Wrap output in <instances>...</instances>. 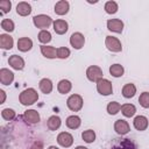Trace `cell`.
<instances>
[{"label": "cell", "instance_id": "obj_5", "mask_svg": "<svg viewBox=\"0 0 149 149\" xmlns=\"http://www.w3.org/2000/svg\"><path fill=\"white\" fill-rule=\"evenodd\" d=\"M97 91L98 93H100L101 95H109L113 93V86H112V83L108 80V79H100L98 83H97Z\"/></svg>", "mask_w": 149, "mask_h": 149}, {"label": "cell", "instance_id": "obj_8", "mask_svg": "<svg viewBox=\"0 0 149 149\" xmlns=\"http://www.w3.org/2000/svg\"><path fill=\"white\" fill-rule=\"evenodd\" d=\"M57 143L61 146V147H64V148H69L72 146L73 143V136L68 133V132H61L58 135H57Z\"/></svg>", "mask_w": 149, "mask_h": 149}, {"label": "cell", "instance_id": "obj_35", "mask_svg": "<svg viewBox=\"0 0 149 149\" xmlns=\"http://www.w3.org/2000/svg\"><path fill=\"white\" fill-rule=\"evenodd\" d=\"M139 102L143 108H149V92H142L139 97Z\"/></svg>", "mask_w": 149, "mask_h": 149}, {"label": "cell", "instance_id": "obj_2", "mask_svg": "<svg viewBox=\"0 0 149 149\" xmlns=\"http://www.w3.org/2000/svg\"><path fill=\"white\" fill-rule=\"evenodd\" d=\"M33 23L36 28H40L42 30H45V28H49L54 21L49 16V15H45V14H38V15H35L33 17Z\"/></svg>", "mask_w": 149, "mask_h": 149}, {"label": "cell", "instance_id": "obj_37", "mask_svg": "<svg viewBox=\"0 0 149 149\" xmlns=\"http://www.w3.org/2000/svg\"><path fill=\"white\" fill-rule=\"evenodd\" d=\"M12 8V2L9 0H1L0 1V9H1V13L2 14H6Z\"/></svg>", "mask_w": 149, "mask_h": 149}, {"label": "cell", "instance_id": "obj_29", "mask_svg": "<svg viewBox=\"0 0 149 149\" xmlns=\"http://www.w3.org/2000/svg\"><path fill=\"white\" fill-rule=\"evenodd\" d=\"M104 8H105V12L107 14H115L118 12V9H119V6H118V3L115 1H107L105 3Z\"/></svg>", "mask_w": 149, "mask_h": 149}, {"label": "cell", "instance_id": "obj_34", "mask_svg": "<svg viewBox=\"0 0 149 149\" xmlns=\"http://www.w3.org/2000/svg\"><path fill=\"white\" fill-rule=\"evenodd\" d=\"M1 28H2L3 30L8 31V33H12V31L14 30V28H15V24H14V22H13L12 20H9V19H3V20L1 21Z\"/></svg>", "mask_w": 149, "mask_h": 149}, {"label": "cell", "instance_id": "obj_3", "mask_svg": "<svg viewBox=\"0 0 149 149\" xmlns=\"http://www.w3.org/2000/svg\"><path fill=\"white\" fill-rule=\"evenodd\" d=\"M83 98L79 94H71L66 100V106L72 112H78L83 108Z\"/></svg>", "mask_w": 149, "mask_h": 149}, {"label": "cell", "instance_id": "obj_13", "mask_svg": "<svg viewBox=\"0 0 149 149\" xmlns=\"http://www.w3.org/2000/svg\"><path fill=\"white\" fill-rule=\"evenodd\" d=\"M8 64L14 69V70H22L24 68V59L21 56L17 55H12L8 58Z\"/></svg>", "mask_w": 149, "mask_h": 149}, {"label": "cell", "instance_id": "obj_12", "mask_svg": "<svg viewBox=\"0 0 149 149\" xmlns=\"http://www.w3.org/2000/svg\"><path fill=\"white\" fill-rule=\"evenodd\" d=\"M14 80V73L6 69V68H2L0 70V81L2 85H10Z\"/></svg>", "mask_w": 149, "mask_h": 149}, {"label": "cell", "instance_id": "obj_27", "mask_svg": "<svg viewBox=\"0 0 149 149\" xmlns=\"http://www.w3.org/2000/svg\"><path fill=\"white\" fill-rule=\"evenodd\" d=\"M123 72H125V69L121 64H113L109 66V73L111 76L115 77V78H119V77H122L123 76Z\"/></svg>", "mask_w": 149, "mask_h": 149}, {"label": "cell", "instance_id": "obj_19", "mask_svg": "<svg viewBox=\"0 0 149 149\" xmlns=\"http://www.w3.org/2000/svg\"><path fill=\"white\" fill-rule=\"evenodd\" d=\"M16 13L20 16H28L31 13V6L26 1H21L16 6Z\"/></svg>", "mask_w": 149, "mask_h": 149}, {"label": "cell", "instance_id": "obj_4", "mask_svg": "<svg viewBox=\"0 0 149 149\" xmlns=\"http://www.w3.org/2000/svg\"><path fill=\"white\" fill-rule=\"evenodd\" d=\"M102 70L97 66V65H91L86 69V77L90 81H93V83H98L100 79H102Z\"/></svg>", "mask_w": 149, "mask_h": 149}, {"label": "cell", "instance_id": "obj_9", "mask_svg": "<svg viewBox=\"0 0 149 149\" xmlns=\"http://www.w3.org/2000/svg\"><path fill=\"white\" fill-rule=\"evenodd\" d=\"M107 28L113 33L121 34L123 30V22L120 19H109L107 21Z\"/></svg>", "mask_w": 149, "mask_h": 149}, {"label": "cell", "instance_id": "obj_14", "mask_svg": "<svg viewBox=\"0 0 149 149\" xmlns=\"http://www.w3.org/2000/svg\"><path fill=\"white\" fill-rule=\"evenodd\" d=\"M52 27H54L55 33L58 34V35H63V34H65V33L68 31V29H69V24H68V22H66L65 20H62V19H58V20L54 21Z\"/></svg>", "mask_w": 149, "mask_h": 149}, {"label": "cell", "instance_id": "obj_15", "mask_svg": "<svg viewBox=\"0 0 149 149\" xmlns=\"http://www.w3.org/2000/svg\"><path fill=\"white\" fill-rule=\"evenodd\" d=\"M14 40L8 34H1L0 35V48L3 50H10L13 48Z\"/></svg>", "mask_w": 149, "mask_h": 149}, {"label": "cell", "instance_id": "obj_26", "mask_svg": "<svg viewBox=\"0 0 149 149\" xmlns=\"http://www.w3.org/2000/svg\"><path fill=\"white\" fill-rule=\"evenodd\" d=\"M120 111L123 114V116L132 118L136 113V107L133 104H123V105H121V109Z\"/></svg>", "mask_w": 149, "mask_h": 149}, {"label": "cell", "instance_id": "obj_17", "mask_svg": "<svg viewBox=\"0 0 149 149\" xmlns=\"http://www.w3.org/2000/svg\"><path fill=\"white\" fill-rule=\"evenodd\" d=\"M33 48V41L29 37H21L17 40V49L22 52H27Z\"/></svg>", "mask_w": 149, "mask_h": 149}, {"label": "cell", "instance_id": "obj_33", "mask_svg": "<svg viewBox=\"0 0 149 149\" xmlns=\"http://www.w3.org/2000/svg\"><path fill=\"white\" fill-rule=\"evenodd\" d=\"M120 109H121V105L118 101H111L107 105V112L111 115H115L116 113H119Z\"/></svg>", "mask_w": 149, "mask_h": 149}, {"label": "cell", "instance_id": "obj_32", "mask_svg": "<svg viewBox=\"0 0 149 149\" xmlns=\"http://www.w3.org/2000/svg\"><path fill=\"white\" fill-rule=\"evenodd\" d=\"M112 149H136V148H135V144L129 139H125L122 142H120L118 146L113 147Z\"/></svg>", "mask_w": 149, "mask_h": 149}, {"label": "cell", "instance_id": "obj_18", "mask_svg": "<svg viewBox=\"0 0 149 149\" xmlns=\"http://www.w3.org/2000/svg\"><path fill=\"white\" fill-rule=\"evenodd\" d=\"M70 9V5L66 0H61L55 5V13L57 15H65Z\"/></svg>", "mask_w": 149, "mask_h": 149}, {"label": "cell", "instance_id": "obj_23", "mask_svg": "<svg viewBox=\"0 0 149 149\" xmlns=\"http://www.w3.org/2000/svg\"><path fill=\"white\" fill-rule=\"evenodd\" d=\"M65 123H66V127L68 128H70V129H77V128L80 127L81 120H80V118L78 115H70V116H68Z\"/></svg>", "mask_w": 149, "mask_h": 149}, {"label": "cell", "instance_id": "obj_30", "mask_svg": "<svg viewBox=\"0 0 149 149\" xmlns=\"http://www.w3.org/2000/svg\"><path fill=\"white\" fill-rule=\"evenodd\" d=\"M38 41L43 44V45H45L47 43H49L50 41H51V34L45 29V30H41L40 33H38Z\"/></svg>", "mask_w": 149, "mask_h": 149}, {"label": "cell", "instance_id": "obj_7", "mask_svg": "<svg viewBox=\"0 0 149 149\" xmlns=\"http://www.w3.org/2000/svg\"><path fill=\"white\" fill-rule=\"evenodd\" d=\"M70 44L76 50L81 49L84 47V44H85V37H84V35L81 33H79V31L73 33L70 36Z\"/></svg>", "mask_w": 149, "mask_h": 149}, {"label": "cell", "instance_id": "obj_21", "mask_svg": "<svg viewBox=\"0 0 149 149\" xmlns=\"http://www.w3.org/2000/svg\"><path fill=\"white\" fill-rule=\"evenodd\" d=\"M38 87H40V90H41L42 93H44V94H49V93H51L54 85H52V81H51L49 78H43V79L40 80V83H38Z\"/></svg>", "mask_w": 149, "mask_h": 149}, {"label": "cell", "instance_id": "obj_25", "mask_svg": "<svg viewBox=\"0 0 149 149\" xmlns=\"http://www.w3.org/2000/svg\"><path fill=\"white\" fill-rule=\"evenodd\" d=\"M135 93H136V86L134 84H132V83H128L122 87V95L126 99L133 98L135 95Z\"/></svg>", "mask_w": 149, "mask_h": 149}, {"label": "cell", "instance_id": "obj_31", "mask_svg": "<svg viewBox=\"0 0 149 149\" xmlns=\"http://www.w3.org/2000/svg\"><path fill=\"white\" fill-rule=\"evenodd\" d=\"M1 116H2V119L6 120V121H12V120L16 116V113H15V111L12 109V108H3V109L1 111Z\"/></svg>", "mask_w": 149, "mask_h": 149}, {"label": "cell", "instance_id": "obj_6", "mask_svg": "<svg viewBox=\"0 0 149 149\" xmlns=\"http://www.w3.org/2000/svg\"><path fill=\"white\" fill-rule=\"evenodd\" d=\"M105 45L112 52H120L122 50L121 42L119 41V38L114 37V36H106V38H105Z\"/></svg>", "mask_w": 149, "mask_h": 149}, {"label": "cell", "instance_id": "obj_20", "mask_svg": "<svg viewBox=\"0 0 149 149\" xmlns=\"http://www.w3.org/2000/svg\"><path fill=\"white\" fill-rule=\"evenodd\" d=\"M23 116H24L26 121H28L29 123H37V122H40V120H41L38 112L35 111V109H27V111L24 112Z\"/></svg>", "mask_w": 149, "mask_h": 149}, {"label": "cell", "instance_id": "obj_41", "mask_svg": "<svg viewBox=\"0 0 149 149\" xmlns=\"http://www.w3.org/2000/svg\"><path fill=\"white\" fill-rule=\"evenodd\" d=\"M48 149H59V148H58V147H56V146H50Z\"/></svg>", "mask_w": 149, "mask_h": 149}, {"label": "cell", "instance_id": "obj_24", "mask_svg": "<svg viewBox=\"0 0 149 149\" xmlns=\"http://www.w3.org/2000/svg\"><path fill=\"white\" fill-rule=\"evenodd\" d=\"M61 125H62V120H61V118L59 116H57V115H51L49 119H48V121H47V126H48V128L50 129V130H57L59 127H61Z\"/></svg>", "mask_w": 149, "mask_h": 149}, {"label": "cell", "instance_id": "obj_1", "mask_svg": "<svg viewBox=\"0 0 149 149\" xmlns=\"http://www.w3.org/2000/svg\"><path fill=\"white\" fill-rule=\"evenodd\" d=\"M19 100L20 102L23 105V106H30L33 104H35L37 100H38V93L35 88L33 87H29V88H26L23 90L20 95H19Z\"/></svg>", "mask_w": 149, "mask_h": 149}, {"label": "cell", "instance_id": "obj_36", "mask_svg": "<svg viewBox=\"0 0 149 149\" xmlns=\"http://www.w3.org/2000/svg\"><path fill=\"white\" fill-rule=\"evenodd\" d=\"M70 56V49L66 47H59L57 48V58L65 59Z\"/></svg>", "mask_w": 149, "mask_h": 149}, {"label": "cell", "instance_id": "obj_40", "mask_svg": "<svg viewBox=\"0 0 149 149\" xmlns=\"http://www.w3.org/2000/svg\"><path fill=\"white\" fill-rule=\"evenodd\" d=\"M74 149H87L86 147H84V146H78V147H76Z\"/></svg>", "mask_w": 149, "mask_h": 149}, {"label": "cell", "instance_id": "obj_22", "mask_svg": "<svg viewBox=\"0 0 149 149\" xmlns=\"http://www.w3.org/2000/svg\"><path fill=\"white\" fill-rule=\"evenodd\" d=\"M72 88V84L70 80L68 79H62L59 80V83L57 84V91L61 93V94H66L71 91Z\"/></svg>", "mask_w": 149, "mask_h": 149}, {"label": "cell", "instance_id": "obj_16", "mask_svg": "<svg viewBox=\"0 0 149 149\" xmlns=\"http://www.w3.org/2000/svg\"><path fill=\"white\" fill-rule=\"evenodd\" d=\"M40 49H41V54L45 57V58H49V59H52V58H56L57 57V49L55 47H51V45H40Z\"/></svg>", "mask_w": 149, "mask_h": 149}, {"label": "cell", "instance_id": "obj_28", "mask_svg": "<svg viewBox=\"0 0 149 149\" xmlns=\"http://www.w3.org/2000/svg\"><path fill=\"white\" fill-rule=\"evenodd\" d=\"M81 139H83L86 143H92V142H94V140H95V133H94V130H92V129L84 130V132L81 133Z\"/></svg>", "mask_w": 149, "mask_h": 149}, {"label": "cell", "instance_id": "obj_11", "mask_svg": "<svg viewBox=\"0 0 149 149\" xmlns=\"http://www.w3.org/2000/svg\"><path fill=\"white\" fill-rule=\"evenodd\" d=\"M133 125H134V128L139 132H143L148 128V125H149V121L148 119L144 116V115H137L134 118V121H133Z\"/></svg>", "mask_w": 149, "mask_h": 149}, {"label": "cell", "instance_id": "obj_39", "mask_svg": "<svg viewBox=\"0 0 149 149\" xmlns=\"http://www.w3.org/2000/svg\"><path fill=\"white\" fill-rule=\"evenodd\" d=\"M0 94H1V100H0V104H3L5 100H6V93L3 90H0Z\"/></svg>", "mask_w": 149, "mask_h": 149}, {"label": "cell", "instance_id": "obj_10", "mask_svg": "<svg viewBox=\"0 0 149 149\" xmlns=\"http://www.w3.org/2000/svg\"><path fill=\"white\" fill-rule=\"evenodd\" d=\"M114 130L116 132V134L119 135H126L129 130H130V127H129V123L123 120V119H119L115 121L114 123Z\"/></svg>", "mask_w": 149, "mask_h": 149}, {"label": "cell", "instance_id": "obj_38", "mask_svg": "<svg viewBox=\"0 0 149 149\" xmlns=\"http://www.w3.org/2000/svg\"><path fill=\"white\" fill-rule=\"evenodd\" d=\"M29 149H43V142L42 141H36L31 144Z\"/></svg>", "mask_w": 149, "mask_h": 149}]
</instances>
